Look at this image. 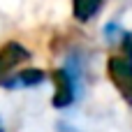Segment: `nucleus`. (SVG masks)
Wrapping results in <instances>:
<instances>
[{
	"mask_svg": "<svg viewBox=\"0 0 132 132\" xmlns=\"http://www.w3.org/2000/svg\"><path fill=\"white\" fill-rule=\"evenodd\" d=\"M51 81L56 86V93L51 97V104L53 109H67L74 100H77V88H79V79L67 70H53L51 72Z\"/></svg>",
	"mask_w": 132,
	"mask_h": 132,
	"instance_id": "nucleus-1",
	"label": "nucleus"
},
{
	"mask_svg": "<svg viewBox=\"0 0 132 132\" xmlns=\"http://www.w3.org/2000/svg\"><path fill=\"white\" fill-rule=\"evenodd\" d=\"M107 74L121 97L132 104V63H128L123 56H111L107 60Z\"/></svg>",
	"mask_w": 132,
	"mask_h": 132,
	"instance_id": "nucleus-2",
	"label": "nucleus"
},
{
	"mask_svg": "<svg viewBox=\"0 0 132 132\" xmlns=\"http://www.w3.org/2000/svg\"><path fill=\"white\" fill-rule=\"evenodd\" d=\"M32 58V53L19 44V42H5L0 46V81L12 77V72L21 65V63H28Z\"/></svg>",
	"mask_w": 132,
	"mask_h": 132,
	"instance_id": "nucleus-3",
	"label": "nucleus"
},
{
	"mask_svg": "<svg viewBox=\"0 0 132 132\" xmlns=\"http://www.w3.org/2000/svg\"><path fill=\"white\" fill-rule=\"evenodd\" d=\"M44 79H46V74H44L42 70L30 67V70L16 72V77H7V79H2L0 86H2V88H9V90H14L16 86H26V88H30V86H39V84H44Z\"/></svg>",
	"mask_w": 132,
	"mask_h": 132,
	"instance_id": "nucleus-4",
	"label": "nucleus"
},
{
	"mask_svg": "<svg viewBox=\"0 0 132 132\" xmlns=\"http://www.w3.org/2000/svg\"><path fill=\"white\" fill-rule=\"evenodd\" d=\"M102 5H104V0H72V14H74L77 21L86 23L93 16H97Z\"/></svg>",
	"mask_w": 132,
	"mask_h": 132,
	"instance_id": "nucleus-5",
	"label": "nucleus"
},
{
	"mask_svg": "<svg viewBox=\"0 0 132 132\" xmlns=\"http://www.w3.org/2000/svg\"><path fill=\"white\" fill-rule=\"evenodd\" d=\"M121 53L128 63H132V32L128 30H123V35H121Z\"/></svg>",
	"mask_w": 132,
	"mask_h": 132,
	"instance_id": "nucleus-6",
	"label": "nucleus"
},
{
	"mask_svg": "<svg viewBox=\"0 0 132 132\" xmlns=\"http://www.w3.org/2000/svg\"><path fill=\"white\" fill-rule=\"evenodd\" d=\"M56 132H81V130H77L74 125H70V123H63V121H60V123L56 125Z\"/></svg>",
	"mask_w": 132,
	"mask_h": 132,
	"instance_id": "nucleus-7",
	"label": "nucleus"
}]
</instances>
